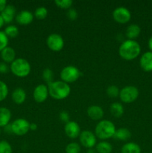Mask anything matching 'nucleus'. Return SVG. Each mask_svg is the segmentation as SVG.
Segmentation results:
<instances>
[{
    "instance_id": "1",
    "label": "nucleus",
    "mask_w": 152,
    "mask_h": 153,
    "mask_svg": "<svg viewBox=\"0 0 152 153\" xmlns=\"http://www.w3.org/2000/svg\"><path fill=\"white\" fill-rule=\"evenodd\" d=\"M141 52L140 45L134 40H127L122 42L119 48L121 58L126 61H131L139 56Z\"/></svg>"
},
{
    "instance_id": "2",
    "label": "nucleus",
    "mask_w": 152,
    "mask_h": 153,
    "mask_svg": "<svg viewBox=\"0 0 152 153\" xmlns=\"http://www.w3.org/2000/svg\"><path fill=\"white\" fill-rule=\"evenodd\" d=\"M49 94L55 100H63L67 98L71 92L69 84L63 81H55L48 85Z\"/></svg>"
},
{
    "instance_id": "3",
    "label": "nucleus",
    "mask_w": 152,
    "mask_h": 153,
    "mask_svg": "<svg viewBox=\"0 0 152 153\" xmlns=\"http://www.w3.org/2000/svg\"><path fill=\"white\" fill-rule=\"evenodd\" d=\"M116 130V126L113 123L104 120L96 125L95 129V136L101 140H107L113 137Z\"/></svg>"
},
{
    "instance_id": "4",
    "label": "nucleus",
    "mask_w": 152,
    "mask_h": 153,
    "mask_svg": "<svg viewBox=\"0 0 152 153\" xmlns=\"http://www.w3.org/2000/svg\"><path fill=\"white\" fill-rule=\"evenodd\" d=\"M10 70L18 77H25L31 72V65L24 58H16L10 64Z\"/></svg>"
},
{
    "instance_id": "5",
    "label": "nucleus",
    "mask_w": 152,
    "mask_h": 153,
    "mask_svg": "<svg viewBox=\"0 0 152 153\" xmlns=\"http://www.w3.org/2000/svg\"><path fill=\"white\" fill-rule=\"evenodd\" d=\"M80 76V72L76 67L69 65L62 69L61 72V79L66 83H71L77 81Z\"/></svg>"
},
{
    "instance_id": "6",
    "label": "nucleus",
    "mask_w": 152,
    "mask_h": 153,
    "mask_svg": "<svg viewBox=\"0 0 152 153\" xmlns=\"http://www.w3.org/2000/svg\"><path fill=\"white\" fill-rule=\"evenodd\" d=\"M138 97L139 90L134 86H126L119 92V98L125 103L134 102Z\"/></svg>"
},
{
    "instance_id": "7",
    "label": "nucleus",
    "mask_w": 152,
    "mask_h": 153,
    "mask_svg": "<svg viewBox=\"0 0 152 153\" xmlns=\"http://www.w3.org/2000/svg\"><path fill=\"white\" fill-rule=\"evenodd\" d=\"M12 133L16 135H24L30 130V123L23 118H19L11 123Z\"/></svg>"
},
{
    "instance_id": "8",
    "label": "nucleus",
    "mask_w": 152,
    "mask_h": 153,
    "mask_svg": "<svg viewBox=\"0 0 152 153\" xmlns=\"http://www.w3.org/2000/svg\"><path fill=\"white\" fill-rule=\"evenodd\" d=\"M47 46L51 50L54 52H59L63 48L64 40L62 36L59 34L53 33L49 35L46 40Z\"/></svg>"
},
{
    "instance_id": "9",
    "label": "nucleus",
    "mask_w": 152,
    "mask_h": 153,
    "mask_svg": "<svg viewBox=\"0 0 152 153\" xmlns=\"http://www.w3.org/2000/svg\"><path fill=\"white\" fill-rule=\"evenodd\" d=\"M113 17L116 22L124 24L129 22L131 18V13L126 7H118L113 10Z\"/></svg>"
},
{
    "instance_id": "10",
    "label": "nucleus",
    "mask_w": 152,
    "mask_h": 153,
    "mask_svg": "<svg viewBox=\"0 0 152 153\" xmlns=\"http://www.w3.org/2000/svg\"><path fill=\"white\" fill-rule=\"evenodd\" d=\"M79 140L83 146L87 149H92L96 144V136L91 131L85 130L80 132Z\"/></svg>"
},
{
    "instance_id": "11",
    "label": "nucleus",
    "mask_w": 152,
    "mask_h": 153,
    "mask_svg": "<svg viewBox=\"0 0 152 153\" xmlns=\"http://www.w3.org/2000/svg\"><path fill=\"white\" fill-rule=\"evenodd\" d=\"M49 96V89L45 85H37L33 92V97L37 102L42 103L46 101Z\"/></svg>"
},
{
    "instance_id": "12",
    "label": "nucleus",
    "mask_w": 152,
    "mask_h": 153,
    "mask_svg": "<svg viewBox=\"0 0 152 153\" xmlns=\"http://www.w3.org/2000/svg\"><path fill=\"white\" fill-rule=\"evenodd\" d=\"M64 131H65L66 134L72 139H75L79 137L80 134V126L75 121H69L66 123L65 126H64Z\"/></svg>"
},
{
    "instance_id": "13",
    "label": "nucleus",
    "mask_w": 152,
    "mask_h": 153,
    "mask_svg": "<svg viewBox=\"0 0 152 153\" xmlns=\"http://www.w3.org/2000/svg\"><path fill=\"white\" fill-rule=\"evenodd\" d=\"M34 19V14L27 10H22L16 16V20L19 25H27L31 23Z\"/></svg>"
},
{
    "instance_id": "14",
    "label": "nucleus",
    "mask_w": 152,
    "mask_h": 153,
    "mask_svg": "<svg viewBox=\"0 0 152 153\" xmlns=\"http://www.w3.org/2000/svg\"><path fill=\"white\" fill-rule=\"evenodd\" d=\"M139 64L144 71H152V52H145L140 58Z\"/></svg>"
},
{
    "instance_id": "15",
    "label": "nucleus",
    "mask_w": 152,
    "mask_h": 153,
    "mask_svg": "<svg viewBox=\"0 0 152 153\" xmlns=\"http://www.w3.org/2000/svg\"><path fill=\"white\" fill-rule=\"evenodd\" d=\"M87 115L93 120H99L104 117V111L99 105H91L87 109Z\"/></svg>"
},
{
    "instance_id": "16",
    "label": "nucleus",
    "mask_w": 152,
    "mask_h": 153,
    "mask_svg": "<svg viewBox=\"0 0 152 153\" xmlns=\"http://www.w3.org/2000/svg\"><path fill=\"white\" fill-rule=\"evenodd\" d=\"M16 8L12 4H7L5 8L1 11V16L2 17L3 20L6 23L12 22L13 18L16 16Z\"/></svg>"
},
{
    "instance_id": "17",
    "label": "nucleus",
    "mask_w": 152,
    "mask_h": 153,
    "mask_svg": "<svg viewBox=\"0 0 152 153\" xmlns=\"http://www.w3.org/2000/svg\"><path fill=\"white\" fill-rule=\"evenodd\" d=\"M1 57L4 63H12L16 59V52L13 48L7 46L1 52Z\"/></svg>"
},
{
    "instance_id": "18",
    "label": "nucleus",
    "mask_w": 152,
    "mask_h": 153,
    "mask_svg": "<svg viewBox=\"0 0 152 153\" xmlns=\"http://www.w3.org/2000/svg\"><path fill=\"white\" fill-rule=\"evenodd\" d=\"M25 99H26V94L22 88H16L12 93V100L16 104H22L25 102Z\"/></svg>"
},
{
    "instance_id": "19",
    "label": "nucleus",
    "mask_w": 152,
    "mask_h": 153,
    "mask_svg": "<svg viewBox=\"0 0 152 153\" xmlns=\"http://www.w3.org/2000/svg\"><path fill=\"white\" fill-rule=\"evenodd\" d=\"M141 32V28L137 24H131L127 28L126 36L128 40H134L139 37Z\"/></svg>"
},
{
    "instance_id": "20",
    "label": "nucleus",
    "mask_w": 152,
    "mask_h": 153,
    "mask_svg": "<svg viewBox=\"0 0 152 153\" xmlns=\"http://www.w3.org/2000/svg\"><path fill=\"white\" fill-rule=\"evenodd\" d=\"M11 118V113L7 108H0V127H4L9 124Z\"/></svg>"
},
{
    "instance_id": "21",
    "label": "nucleus",
    "mask_w": 152,
    "mask_h": 153,
    "mask_svg": "<svg viewBox=\"0 0 152 153\" xmlns=\"http://www.w3.org/2000/svg\"><path fill=\"white\" fill-rule=\"evenodd\" d=\"M131 133L129 129L126 128H120L116 129L113 135V138L119 140H128L131 138Z\"/></svg>"
},
{
    "instance_id": "22",
    "label": "nucleus",
    "mask_w": 152,
    "mask_h": 153,
    "mask_svg": "<svg viewBox=\"0 0 152 153\" xmlns=\"http://www.w3.org/2000/svg\"><path fill=\"white\" fill-rule=\"evenodd\" d=\"M121 153H141V148L137 143L130 142L122 146Z\"/></svg>"
},
{
    "instance_id": "23",
    "label": "nucleus",
    "mask_w": 152,
    "mask_h": 153,
    "mask_svg": "<svg viewBox=\"0 0 152 153\" xmlns=\"http://www.w3.org/2000/svg\"><path fill=\"white\" fill-rule=\"evenodd\" d=\"M110 111L115 117H120L124 114V108L121 103L113 102L110 106Z\"/></svg>"
},
{
    "instance_id": "24",
    "label": "nucleus",
    "mask_w": 152,
    "mask_h": 153,
    "mask_svg": "<svg viewBox=\"0 0 152 153\" xmlns=\"http://www.w3.org/2000/svg\"><path fill=\"white\" fill-rule=\"evenodd\" d=\"M95 150L98 153H111L113 151V146L109 142L101 141L96 145Z\"/></svg>"
},
{
    "instance_id": "25",
    "label": "nucleus",
    "mask_w": 152,
    "mask_h": 153,
    "mask_svg": "<svg viewBox=\"0 0 152 153\" xmlns=\"http://www.w3.org/2000/svg\"><path fill=\"white\" fill-rule=\"evenodd\" d=\"M4 32L5 33L6 35L7 36V37L14 38V37H17L18 34H19V30H18V28L16 26L10 25L6 27Z\"/></svg>"
},
{
    "instance_id": "26",
    "label": "nucleus",
    "mask_w": 152,
    "mask_h": 153,
    "mask_svg": "<svg viewBox=\"0 0 152 153\" xmlns=\"http://www.w3.org/2000/svg\"><path fill=\"white\" fill-rule=\"evenodd\" d=\"M43 79L45 82L49 85V84L52 83L53 82L54 79V73L51 69L46 68L43 71Z\"/></svg>"
},
{
    "instance_id": "27",
    "label": "nucleus",
    "mask_w": 152,
    "mask_h": 153,
    "mask_svg": "<svg viewBox=\"0 0 152 153\" xmlns=\"http://www.w3.org/2000/svg\"><path fill=\"white\" fill-rule=\"evenodd\" d=\"M48 15V10L45 7H37L34 12V16L37 19H44Z\"/></svg>"
},
{
    "instance_id": "28",
    "label": "nucleus",
    "mask_w": 152,
    "mask_h": 153,
    "mask_svg": "<svg viewBox=\"0 0 152 153\" xmlns=\"http://www.w3.org/2000/svg\"><path fill=\"white\" fill-rule=\"evenodd\" d=\"M120 90L116 85H110L107 88V94L110 98H116L119 97Z\"/></svg>"
},
{
    "instance_id": "29",
    "label": "nucleus",
    "mask_w": 152,
    "mask_h": 153,
    "mask_svg": "<svg viewBox=\"0 0 152 153\" xmlns=\"http://www.w3.org/2000/svg\"><path fill=\"white\" fill-rule=\"evenodd\" d=\"M80 145L75 142L69 143L66 147V153H80Z\"/></svg>"
},
{
    "instance_id": "30",
    "label": "nucleus",
    "mask_w": 152,
    "mask_h": 153,
    "mask_svg": "<svg viewBox=\"0 0 152 153\" xmlns=\"http://www.w3.org/2000/svg\"><path fill=\"white\" fill-rule=\"evenodd\" d=\"M55 3L58 7L62 9H70L72 5V0H55Z\"/></svg>"
},
{
    "instance_id": "31",
    "label": "nucleus",
    "mask_w": 152,
    "mask_h": 153,
    "mask_svg": "<svg viewBox=\"0 0 152 153\" xmlns=\"http://www.w3.org/2000/svg\"><path fill=\"white\" fill-rule=\"evenodd\" d=\"M8 94V88L6 84L2 81H0V102L4 100Z\"/></svg>"
},
{
    "instance_id": "32",
    "label": "nucleus",
    "mask_w": 152,
    "mask_h": 153,
    "mask_svg": "<svg viewBox=\"0 0 152 153\" xmlns=\"http://www.w3.org/2000/svg\"><path fill=\"white\" fill-rule=\"evenodd\" d=\"M0 153H12V147L6 140L0 141Z\"/></svg>"
},
{
    "instance_id": "33",
    "label": "nucleus",
    "mask_w": 152,
    "mask_h": 153,
    "mask_svg": "<svg viewBox=\"0 0 152 153\" xmlns=\"http://www.w3.org/2000/svg\"><path fill=\"white\" fill-rule=\"evenodd\" d=\"M8 43V37L4 31H0V52L7 46Z\"/></svg>"
},
{
    "instance_id": "34",
    "label": "nucleus",
    "mask_w": 152,
    "mask_h": 153,
    "mask_svg": "<svg viewBox=\"0 0 152 153\" xmlns=\"http://www.w3.org/2000/svg\"><path fill=\"white\" fill-rule=\"evenodd\" d=\"M67 17L69 18V19L70 20H75L77 18V10H75L73 8L69 9L68 11H67Z\"/></svg>"
},
{
    "instance_id": "35",
    "label": "nucleus",
    "mask_w": 152,
    "mask_h": 153,
    "mask_svg": "<svg viewBox=\"0 0 152 153\" xmlns=\"http://www.w3.org/2000/svg\"><path fill=\"white\" fill-rule=\"evenodd\" d=\"M59 117L62 122L66 123H67L69 122L70 121L69 120V114L68 112L66 111H61V113H60Z\"/></svg>"
},
{
    "instance_id": "36",
    "label": "nucleus",
    "mask_w": 152,
    "mask_h": 153,
    "mask_svg": "<svg viewBox=\"0 0 152 153\" xmlns=\"http://www.w3.org/2000/svg\"><path fill=\"white\" fill-rule=\"evenodd\" d=\"M9 71V67L7 64L4 62H0V73H7Z\"/></svg>"
},
{
    "instance_id": "37",
    "label": "nucleus",
    "mask_w": 152,
    "mask_h": 153,
    "mask_svg": "<svg viewBox=\"0 0 152 153\" xmlns=\"http://www.w3.org/2000/svg\"><path fill=\"white\" fill-rule=\"evenodd\" d=\"M6 6H7V1L5 0H0V12L1 13L5 8Z\"/></svg>"
},
{
    "instance_id": "38",
    "label": "nucleus",
    "mask_w": 152,
    "mask_h": 153,
    "mask_svg": "<svg viewBox=\"0 0 152 153\" xmlns=\"http://www.w3.org/2000/svg\"><path fill=\"white\" fill-rule=\"evenodd\" d=\"M4 131L7 133H12V128H11V124H7L6 126H4Z\"/></svg>"
},
{
    "instance_id": "39",
    "label": "nucleus",
    "mask_w": 152,
    "mask_h": 153,
    "mask_svg": "<svg viewBox=\"0 0 152 153\" xmlns=\"http://www.w3.org/2000/svg\"><path fill=\"white\" fill-rule=\"evenodd\" d=\"M37 125L36 123H30V130H37Z\"/></svg>"
},
{
    "instance_id": "40",
    "label": "nucleus",
    "mask_w": 152,
    "mask_h": 153,
    "mask_svg": "<svg viewBox=\"0 0 152 153\" xmlns=\"http://www.w3.org/2000/svg\"><path fill=\"white\" fill-rule=\"evenodd\" d=\"M148 47L151 49V52H152V37H151L148 40Z\"/></svg>"
},
{
    "instance_id": "41",
    "label": "nucleus",
    "mask_w": 152,
    "mask_h": 153,
    "mask_svg": "<svg viewBox=\"0 0 152 153\" xmlns=\"http://www.w3.org/2000/svg\"><path fill=\"white\" fill-rule=\"evenodd\" d=\"M86 153H98V152H97V151L95 150V149H92H92H88Z\"/></svg>"
},
{
    "instance_id": "42",
    "label": "nucleus",
    "mask_w": 152,
    "mask_h": 153,
    "mask_svg": "<svg viewBox=\"0 0 152 153\" xmlns=\"http://www.w3.org/2000/svg\"><path fill=\"white\" fill-rule=\"evenodd\" d=\"M4 20H3L2 17H1V14H0V28H1L3 25H4Z\"/></svg>"
},
{
    "instance_id": "43",
    "label": "nucleus",
    "mask_w": 152,
    "mask_h": 153,
    "mask_svg": "<svg viewBox=\"0 0 152 153\" xmlns=\"http://www.w3.org/2000/svg\"><path fill=\"white\" fill-rule=\"evenodd\" d=\"M0 132H1V131H0Z\"/></svg>"
},
{
    "instance_id": "44",
    "label": "nucleus",
    "mask_w": 152,
    "mask_h": 153,
    "mask_svg": "<svg viewBox=\"0 0 152 153\" xmlns=\"http://www.w3.org/2000/svg\"><path fill=\"white\" fill-rule=\"evenodd\" d=\"M151 153H152V152H151Z\"/></svg>"
}]
</instances>
